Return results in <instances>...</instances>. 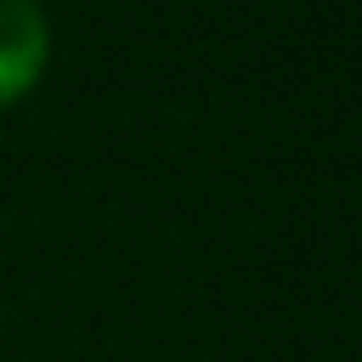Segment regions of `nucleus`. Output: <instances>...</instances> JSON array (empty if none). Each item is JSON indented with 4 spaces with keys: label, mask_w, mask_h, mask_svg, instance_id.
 I'll list each match as a JSON object with an SVG mask.
<instances>
[{
    "label": "nucleus",
    "mask_w": 362,
    "mask_h": 362,
    "mask_svg": "<svg viewBox=\"0 0 362 362\" xmlns=\"http://www.w3.org/2000/svg\"><path fill=\"white\" fill-rule=\"evenodd\" d=\"M51 62V17L40 0H0V107L28 96Z\"/></svg>",
    "instance_id": "obj_1"
}]
</instances>
